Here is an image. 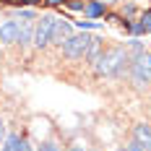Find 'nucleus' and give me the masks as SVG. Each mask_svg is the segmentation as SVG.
<instances>
[{
    "label": "nucleus",
    "instance_id": "4468645a",
    "mask_svg": "<svg viewBox=\"0 0 151 151\" xmlns=\"http://www.w3.org/2000/svg\"><path fill=\"white\" fill-rule=\"evenodd\" d=\"M76 26L81 31H94V29H102V24L99 21H91V18H86V21H76Z\"/></svg>",
    "mask_w": 151,
    "mask_h": 151
},
{
    "label": "nucleus",
    "instance_id": "7ed1b4c3",
    "mask_svg": "<svg viewBox=\"0 0 151 151\" xmlns=\"http://www.w3.org/2000/svg\"><path fill=\"white\" fill-rule=\"evenodd\" d=\"M91 34H73L65 45L60 47L63 50V58H68V60H83L86 58V52H89V47H91Z\"/></svg>",
    "mask_w": 151,
    "mask_h": 151
},
{
    "label": "nucleus",
    "instance_id": "f8f14e48",
    "mask_svg": "<svg viewBox=\"0 0 151 151\" xmlns=\"http://www.w3.org/2000/svg\"><path fill=\"white\" fill-rule=\"evenodd\" d=\"M13 18L16 21H37V11L34 8H16Z\"/></svg>",
    "mask_w": 151,
    "mask_h": 151
},
{
    "label": "nucleus",
    "instance_id": "6e6552de",
    "mask_svg": "<svg viewBox=\"0 0 151 151\" xmlns=\"http://www.w3.org/2000/svg\"><path fill=\"white\" fill-rule=\"evenodd\" d=\"M34 24L37 21H18V39H16V45L26 47L34 42Z\"/></svg>",
    "mask_w": 151,
    "mask_h": 151
},
{
    "label": "nucleus",
    "instance_id": "6ab92c4d",
    "mask_svg": "<svg viewBox=\"0 0 151 151\" xmlns=\"http://www.w3.org/2000/svg\"><path fill=\"white\" fill-rule=\"evenodd\" d=\"M42 5H45V8H63L65 0H42Z\"/></svg>",
    "mask_w": 151,
    "mask_h": 151
},
{
    "label": "nucleus",
    "instance_id": "20e7f679",
    "mask_svg": "<svg viewBox=\"0 0 151 151\" xmlns=\"http://www.w3.org/2000/svg\"><path fill=\"white\" fill-rule=\"evenodd\" d=\"M52 26H55V16L45 13L42 18L37 16V24H34V47L37 50H47L52 45Z\"/></svg>",
    "mask_w": 151,
    "mask_h": 151
},
{
    "label": "nucleus",
    "instance_id": "9d476101",
    "mask_svg": "<svg viewBox=\"0 0 151 151\" xmlns=\"http://www.w3.org/2000/svg\"><path fill=\"white\" fill-rule=\"evenodd\" d=\"M133 138H136V141H141V143L146 146V151H151V125L138 122L136 128H133Z\"/></svg>",
    "mask_w": 151,
    "mask_h": 151
},
{
    "label": "nucleus",
    "instance_id": "b1692460",
    "mask_svg": "<svg viewBox=\"0 0 151 151\" xmlns=\"http://www.w3.org/2000/svg\"><path fill=\"white\" fill-rule=\"evenodd\" d=\"M117 151H128V149H117Z\"/></svg>",
    "mask_w": 151,
    "mask_h": 151
},
{
    "label": "nucleus",
    "instance_id": "1a4fd4ad",
    "mask_svg": "<svg viewBox=\"0 0 151 151\" xmlns=\"http://www.w3.org/2000/svg\"><path fill=\"white\" fill-rule=\"evenodd\" d=\"M107 13V3L104 0H86V8H83V16L96 21V18H104Z\"/></svg>",
    "mask_w": 151,
    "mask_h": 151
},
{
    "label": "nucleus",
    "instance_id": "f03ea898",
    "mask_svg": "<svg viewBox=\"0 0 151 151\" xmlns=\"http://www.w3.org/2000/svg\"><path fill=\"white\" fill-rule=\"evenodd\" d=\"M128 76H130V81H133L136 89L151 86V52H141V55H136V58H130Z\"/></svg>",
    "mask_w": 151,
    "mask_h": 151
},
{
    "label": "nucleus",
    "instance_id": "423d86ee",
    "mask_svg": "<svg viewBox=\"0 0 151 151\" xmlns=\"http://www.w3.org/2000/svg\"><path fill=\"white\" fill-rule=\"evenodd\" d=\"M16 39H18V21L16 18L0 21V42L3 45H16Z\"/></svg>",
    "mask_w": 151,
    "mask_h": 151
},
{
    "label": "nucleus",
    "instance_id": "aec40b11",
    "mask_svg": "<svg viewBox=\"0 0 151 151\" xmlns=\"http://www.w3.org/2000/svg\"><path fill=\"white\" fill-rule=\"evenodd\" d=\"M104 18L109 21V24H122V16L120 13H104Z\"/></svg>",
    "mask_w": 151,
    "mask_h": 151
},
{
    "label": "nucleus",
    "instance_id": "0eeeda50",
    "mask_svg": "<svg viewBox=\"0 0 151 151\" xmlns=\"http://www.w3.org/2000/svg\"><path fill=\"white\" fill-rule=\"evenodd\" d=\"M0 151H31V143H29L24 136L11 133V136L3 141V149H0Z\"/></svg>",
    "mask_w": 151,
    "mask_h": 151
},
{
    "label": "nucleus",
    "instance_id": "dca6fc26",
    "mask_svg": "<svg viewBox=\"0 0 151 151\" xmlns=\"http://www.w3.org/2000/svg\"><path fill=\"white\" fill-rule=\"evenodd\" d=\"M138 21L143 24V29H146V34H151V8H149V11H143V13L138 16Z\"/></svg>",
    "mask_w": 151,
    "mask_h": 151
},
{
    "label": "nucleus",
    "instance_id": "5701e85b",
    "mask_svg": "<svg viewBox=\"0 0 151 151\" xmlns=\"http://www.w3.org/2000/svg\"><path fill=\"white\" fill-rule=\"evenodd\" d=\"M68 151H86V149H83L81 143H73V146H70V149H68Z\"/></svg>",
    "mask_w": 151,
    "mask_h": 151
},
{
    "label": "nucleus",
    "instance_id": "a211bd4d",
    "mask_svg": "<svg viewBox=\"0 0 151 151\" xmlns=\"http://www.w3.org/2000/svg\"><path fill=\"white\" fill-rule=\"evenodd\" d=\"M125 149H128V151H146V146H143L141 141H136V138H133V141H130V143H128Z\"/></svg>",
    "mask_w": 151,
    "mask_h": 151
},
{
    "label": "nucleus",
    "instance_id": "f3484780",
    "mask_svg": "<svg viewBox=\"0 0 151 151\" xmlns=\"http://www.w3.org/2000/svg\"><path fill=\"white\" fill-rule=\"evenodd\" d=\"M37 151H63V149H60L58 141H45V143H39V149H37Z\"/></svg>",
    "mask_w": 151,
    "mask_h": 151
},
{
    "label": "nucleus",
    "instance_id": "2eb2a0df",
    "mask_svg": "<svg viewBox=\"0 0 151 151\" xmlns=\"http://www.w3.org/2000/svg\"><path fill=\"white\" fill-rule=\"evenodd\" d=\"M128 34H130V37H143V34H146V29H143V24H141V21H130Z\"/></svg>",
    "mask_w": 151,
    "mask_h": 151
},
{
    "label": "nucleus",
    "instance_id": "f257e3e1",
    "mask_svg": "<svg viewBox=\"0 0 151 151\" xmlns=\"http://www.w3.org/2000/svg\"><path fill=\"white\" fill-rule=\"evenodd\" d=\"M130 68V55L125 47H107L94 60V73L99 78H120Z\"/></svg>",
    "mask_w": 151,
    "mask_h": 151
},
{
    "label": "nucleus",
    "instance_id": "4be33fe9",
    "mask_svg": "<svg viewBox=\"0 0 151 151\" xmlns=\"http://www.w3.org/2000/svg\"><path fill=\"white\" fill-rule=\"evenodd\" d=\"M130 16H136V3H128L125 5V18H130Z\"/></svg>",
    "mask_w": 151,
    "mask_h": 151
},
{
    "label": "nucleus",
    "instance_id": "412c9836",
    "mask_svg": "<svg viewBox=\"0 0 151 151\" xmlns=\"http://www.w3.org/2000/svg\"><path fill=\"white\" fill-rule=\"evenodd\" d=\"M21 3V8H34V5H39L42 0H18Z\"/></svg>",
    "mask_w": 151,
    "mask_h": 151
},
{
    "label": "nucleus",
    "instance_id": "ddd939ff",
    "mask_svg": "<svg viewBox=\"0 0 151 151\" xmlns=\"http://www.w3.org/2000/svg\"><path fill=\"white\" fill-rule=\"evenodd\" d=\"M63 8H68V11H73V13H83L86 0H65V5H63Z\"/></svg>",
    "mask_w": 151,
    "mask_h": 151
},
{
    "label": "nucleus",
    "instance_id": "9b49d317",
    "mask_svg": "<svg viewBox=\"0 0 151 151\" xmlns=\"http://www.w3.org/2000/svg\"><path fill=\"white\" fill-rule=\"evenodd\" d=\"M125 50H128L130 58H136V55H141V52H146V45H143L138 37H130V42H125Z\"/></svg>",
    "mask_w": 151,
    "mask_h": 151
},
{
    "label": "nucleus",
    "instance_id": "39448f33",
    "mask_svg": "<svg viewBox=\"0 0 151 151\" xmlns=\"http://www.w3.org/2000/svg\"><path fill=\"white\" fill-rule=\"evenodd\" d=\"M73 37V26L68 18H55V26H52V45L55 47H63L68 39Z\"/></svg>",
    "mask_w": 151,
    "mask_h": 151
},
{
    "label": "nucleus",
    "instance_id": "393cba45",
    "mask_svg": "<svg viewBox=\"0 0 151 151\" xmlns=\"http://www.w3.org/2000/svg\"><path fill=\"white\" fill-rule=\"evenodd\" d=\"M0 3H3V0H0Z\"/></svg>",
    "mask_w": 151,
    "mask_h": 151
}]
</instances>
